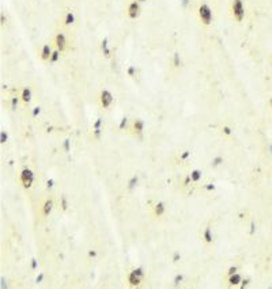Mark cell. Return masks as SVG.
<instances>
[{
	"instance_id": "f546056e",
	"label": "cell",
	"mask_w": 272,
	"mask_h": 289,
	"mask_svg": "<svg viewBox=\"0 0 272 289\" xmlns=\"http://www.w3.org/2000/svg\"><path fill=\"white\" fill-rule=\"evenodd\" d=\"M182 280H184V275H182V274H177L176 277H174V280H173V282H174V286H178L182 282Z\"/></svg>"
},
{
	"instance_id": "277c9868",
	"label": "cell",
	"mask_w": 272,
	"mask_h": 289,
	"mask_svg": "<svg viewBox=\"0 0 272 289\" xmlns=\"http://www.w3.org/2000/svg\"><path fill=\"white\" fill-rule=\"evenodd\" d=\"M34 179H35V175L34 172L31 171L30 168H23L21 171V174H19V181H21L22 186H23L24 189H30L33 186V183H34Z\"/></svg>"
},
{
	"instance_id": "ffe728a7",
	"label": "cell",
	"mask_w": 272,
	"mask_h": 289,
	"mask_svg": "<svg viewBox=\"0 0 272 289\" xmlns=\"http://www.w3.org/2000/svg\"><path fill=\"white\" fill-rule=\"evenodd\" d=\"M138 183H139V177H138V175H133V177L131 178L129 181H128L127 189H128V190H133V189L138 186Z\"/></svg>"
},
{
	"instance_id": "6da1fadb",
	"label": "cell",
	"mask_w": 272,
	"mask_h": 289,
	"mask_svg": "<svg viewBox=\"0 0 272 289\" xmlns=\"http://www.w3.org/2000/svg\"><path fill=\"white\" fill-rule=\"evenodd\" d=\"M230 15L233 20L237 23H241L245 18V6L244 0H231L230 3Z\"/></svg>"
},
{
	"instance_id": "74e56055",
	"label": "cell",
	"mask_w": 272,
	"mask_h": 289,
	"mask_svg": "<svg viewBox=\"0 0 272 289\" xmlns=\"http://www.w3.org/2000/svg\"><path fill=\"white\" fill-rule=\"evenodd\" d=\"M190 182H192V179H190V175H186V178L184 179V183H182V185H184V187H188V186L190 185Z\"/></svg>"
},
{
	"instance_id": "5bb4252c",
	"label": "cell",
	"mask_w": 272,
	"mask_h": 289,
	"mask_svg": "<svg viewBox=\"0 0 272 289\" xmlns=\"http://www.w3.org/2000/svg\"><path fill=\"white\" fill-rule=\"evenodd\" d=\"M203 240L207 244H212L214 243V234H212V228L209 225H207L203 231Z\"/></svg>"
},
{
	"instance_id": "4316f807",
	"label": "cell",
	"mask_w": 272,
	"mask_h": 289,
	"mask_svg": "<svg viewBox=\"0 0 272 289\" xmlns=\"http://www.w3.org/2000/svg\"><path fill=\"white\" fill-rule=\"evenodd\" d=\"M189 158H190V151H182V152L180 153V160L181 162L188 160Z\"/></svg>"
},
{
	"instance_id": "2e32d148",
	"label": "cell",
	"mask_w": 272,
	"mask_h": 289,
	"mask_svg": "<svg viewBox=\"0 0 272 289\" xmlns=\"http://www.w3.org/2000/svg\"><path fill=\"white\" fill-rule=\"evenodd\" d=\"M241 281H242V275L239 273H234V274L228 275L227 278V282L230 286H238L241 285Z\"/></svg>"
},
{
	"instance_id": "f1b7e54d",
	"label": "cell",
	"mask_w": 272,
	"mask_h": 289,
	"mask_svg": "<svg viewBox=\"0 0 272 289\" xmlns=\"http://www.w3.org/2000/svg\"><path fill=\"white\" fill-rule=\"evenodd\" d=\"M63 149H64V152H70L71 149V141L70 139H65L64 143H63Z\"/></svg>"
},
{
	"instance_id": "8fae6325",
	"label": "cell",
	"mask_w": 272,
	"mask_h": 289,
	"mask_svg": "<svg viewBox=\"0 0 272 289\" xmlns=\"http://www.w3.org/2000/svg\"><path fill=\"white\" fill-rule=\"evenodd\" d=\"M76 20V17L75 14H73L72 10H67L64 14V17H63V23H64V26H72L73 23H75Z\"/></svg>"
},
{
	"instance_id": "30bf717a",
	"label": "cell",
	"mask_w": 272,
	"mask_h": 289,
	"mask_svg": "<svg viewBox=\"0 0 272 289\" xmlns=\"http://www.w3.org/2000/svg\"><path fill=\"white\" fill-rule=\"evenodd\" d=\"M165 212H166V205H165V202H162V201L157 202V204L152 206V213H154L155 217H162V216L165 215Z\"/></svg>"
},
{
	"instance_id": "4dcf8cb0",
	"label": "cell",
	"mask_w": 272,
	"mask_h": 289,
	"mask_svg": "<svg viewBox=\"0 0 272 289\" xmlns=\"http://www.w3.org/2000/svg\"><path fill=\"white\" fill-rule=\"evenodd\" d=\"M7 140H8L7 132H5V130H2V133H0V143H2V144H4V143H7Z\"/></svg>"
},
{
	"instance_id": "52a82bcc",
	"label": "cell",
	"mask_w": 272,
	"mask_h": 289,
	"mask_svg": "<svg viewBox=\"0 0 272 289\" xmlns=\"http://www.w3.org/2000/svg\"><path fill=\"white\" fill-rule=\"evenodd\" d=\"M140 12H141L140 3L136 2V0H132V2L128 4V7H127L128 18H129V19H138V18L140 17Z\"/></svg>"
},
{
	"instance_id": "7c38bea8",
	"label": "cell",
	"mask_w": 272,
	"mask_h": 289,
	"mask_svg": "<svg viewBox=\"0 0 272 289\" xmlns=\"http://www.w3.org/2000/svg\"><path fill=\"white\" fill-rule=\"evenodd\" d=\"M101 52H102V55L105 56V58H110L112 57V49L110 46H109V39L108 38H103L102 41H101Z\"/></svg>"
},
{
	"instance_id": "d6a6232c",
	"label": "cell",
	"mask_w": 272,
	"mask_h": 289,
	"mask_svg": "<svg viewBox=\"0 0 272 289\" xmlns=\"http://www.w3.org/2000/svg\"><path fill=\"white\" fill-rule=\"evenodd\" d=\"M30 265H31V270H37L38 269V261L35 258H31L30 261Z\"/></svg>"
},
{
	"instance_id": "44dd1931",
	"label": "cell",
	"mask_w": 272,
	"mask_h": 289,
	"mask_svg": "<svg viewBox=\"0 0 272 289\" xmlns=\"http://www.w3.org/2000/svg\"><path fill=\"white\" fill-rule=\"evenodd\" d=\"M131 125H129V120H128L127 117H122L121 121H120L118 124V130H127V129H129Z\"/></svg>"
},
{
	"instance_id": "484cf974",
	"label": "cell",
	"mask_w": 272,
	"mask_h": 289,
	"mask_svg": "<svg viewBox=\"0 0 272 289\" xmlns=\"http://www.w3.org/2000/svg\"><path fill=\"white\" fill-rule=\"evenodd\" d=\"M102 125H103V120L98 117L97 120L92 122V129H102Z\"/></svg>"
},
{
	"instance_id": "e575fe53",
	"label": "cell",
	"mask_w": 272,
	"mask_h": 289,
	"mask_svg": "<svg viewBox=\"0 0 272 289\" xmlns=\"http://www.w3.org/2000/svg\"><path fill=\"white\" fill-rule=\"evenodd\" d=\"M40 113H41V107L35 106L34 109H33V112H31V115H33V117H37V115H40Z\"/></svg>"
},
{
	"instance_id": "bcb514c9",
	"label": "cell",
	"mask_w": 272,
	"mask_h": 289,
	"mask_svg": "<svg viewBox=\"0 0 272 289\" xmlns=\"http://www.w3.org/2000/svg\"><path fill=\"white\" fill-rule=\"evenodd\" d=\"M269 103H271V106H272V98H271V99H269Z\"/></svg>"
},
{
	"instance_id": "836d02e7",
	"label": "cell",
	"mask_w": 272,
	"mask_h": 289,
	"mask_svg": "<svg viewBox=\"0 0 272 289\" xmlns=\"http://www.w3.org/2000/svg\"><path fill=\"white\" fill-rule=\"evenodd\" d=\"M53 187H54V181L50 178V179L46 181V189H48V190H52Z\"/></svg>"
},
{
	"instance_id": "60d3db41",
	"label": "cell",
	"mask_w": 272,
	"mask_h": 289,
	"mask_svg": "<svg viewBox=\"0 0 272 289\" xmlns=\"http://www.w3.org/2000/svg\"><path fill=\"white\" fill-rule=\"evenodd\" d=\"M248 285H249V278H245V280L242 278L241 285H239V286H241V288H245V286H248Z\"/></svg>"
},
{
	"instance_id": "9c48e42d",
	"label": "cell",
	"mask_w": 272,
	"mask_h": 289,
	"mask_svg": "<svg viewBox=\"0 0 272 289\" xmlns=\"http://www.w3.org/2000/svg\"><path fill=\"white\" fill-rule=\"evenodd\" d=\"M52 52H53V49H52V46L49 44L42 45V48H41V50H40L41 60H42V61H48V63H49V58H50V56H52Z\"/></svg>"
},
{
	"instance_id": "7a4b0ae2",
	"label": "cell",
	"mask_w": 272,
	"mask_h": 289,
	"mask_svg": "<svg viewBox=\"0 0 272 289\" xmlns=\"http://www.w3.org/2000/svg\"><path fill=\"white\" fill-rule=\"evenodd\" d=\"M197 17L200 19L201 25L203 26H209L214 20V12H212V8L208 6L207 3H203L199 6L197 8Z\"/></svg>"
},
{
	"instance_id": "1f68e13d",
	"label": "cell",
	"mask_w": 272,
	"mask_h": 289,
	"mask_svg": "<svg viewBox=\"0 0 272 289\" xmlns=\"http://www.w3.org/2000/svg\"><path fill=\"white\" fill-rule=\"evenodd\" d=\"M203 189L207 190V191H214L215 189H216V186H215L214 183H206V185L203 186Z\"/></svg>"
},
{
	"instance_id": "9a60e30c",
	"label": "cell",
	"mask_w": 272,
	"mask_h": 289,
	"mask_svg": "<svg viewBox=\"0 0 272 289\" xmlns=\"http://www.w3.org/2000/svg\"><path fill=\"white\" fill-rule=\"evenodd\" d=\"M53 206H54L53 199H50V198L45 199L44 204H42V215L44 216H49L52 213V210H53Z\"/></svg>"
},
{
	"instance_id": "cb8c5ba5",
	"label": "cell",
	"mask_w": 272,
	"mask_h": 289,
	"mask_svg": "<svg viewBox=\"0 0 272 289\" xmlns=\"http://www.w3.org/2000/svg\"><path fill=\"white\" fill-rule=\"evenodd\" d=\"M60 50H57V49H54L53 52H52V56H50V58H49V63L50 64H56L57 61L60 60Z\"/></svg>"
},
{
	"instance_id": "7bdbcfd3",
	"label": "cell",
	"mask_w": 272,
	"mask_h": 289,
	"mask_svg": "<svg viewBox=\"0 0 272 289\" xmlns=\"http://www.w3.org/2000/svg\"><path fill=\"white\" fill-rule=\"evenodd\" d=\"M188 2H189V0H182V6L186 7V6H188Z\"/></svg>"
},
{
	"instance_id": "b9f144b4",
	"label": "cell",
	"mask_w": 272,
	"mask_h": 289,
	"mask_svg": "<svg viewBox=\"0 0 272 289\" xmlns=\"http://www.w3.org/2000/svg\"><path fill=\"white\" fill-rule=\"evenodd\" d=\"M97 255H98L97 250H90V251H89V256H90V258H95Z\"/></svg>"
},
{
	"instance_id": "5b68a950",
	"label": "cell",
	"mask_w": 272,
	"mask_h": 289,
	"mask_svg": "<svg viewBox=\"0 0 272 289\" xmlns=\"http://www.w3.org/2000/svg\"><path fill=\"white\" fill-rule=\"evenodd\" d=\"M129 132L133 137L141 139V137H143V133H144V121L141 120V118H135V120L132 121V124H131Z\"/></svg>"
},
{
	"instance_id": "ab89813d",
	"label": "cell",
	"mask_w": 272,
	"mask_h": 289,
	"mask_svg": "<svg viewBox=\"0 0 272 289\" xmlns=\"http://www.w3.org/2000/svg\"><path fill=\"white\" fill-rule=\"evenodd\" d=\"M254 232H256V223H254V221H252V223H250L249 234H250V235H254Z\"/></svg>"
},
{
	"instance_id": "d590c367",
	"label": "cell",
	"mask_w": 272,
	"mask_h": 289,
	"mask_svg": "<svg viewBox=\"0 0 272 289\" xmlns=\"http://www.w3.org/2000/svg\"><path fill=\"white\" fill-rule=\"evenodd\" d=\"M180 259H181V254H180V251H174V253H173V262H178Z\"/></svg>"
},
{
	"instance_id": "83f0119b",
	"label": "cell",
	"mask_w": 272,
	"mask_h": 289,
	"mask_svg": "<svg viewBox=\"0 0 272 289\" xmlns=\"http://www.w3.org/2000/svg\"><path fill=\"white\" fill-rule=\"evenodd\" d=\"M222 133L225 134V136H231V134H233V129H231L230 126L225 125V126H222Z\"/></svg>"
},
{
	"instance_id": "8992f818",
	"label": "cell",
	"mask_w": 272,
	"mask_h": 289,
	"mask_svg": "<svg viewBox=\"0 0 272 289\" xmlns=\"http://www.w3.org/2000/svg\"><path fill=\"white\" fill-rule=\"evenodd\" d=\"M98 101H99V106L102 107V109H109V107L113 105V101H114L113 94H112L109 90H102L99 93Z\"/></svg>"
},
{
	"instance_id": "ee69618b",
	"label": "cell",
	"mask_w": 272,
	"mask_h": 289,
	"mask_svg": "<svg viewBox=\"0 0 272 289\" xmlns=\"http://www.w3.org/2000/svg\"><path fill=\"white\" fill-rule=\"evenodd\" d=\"M4 14H2V25H4Z\"/></svg>"
},
{
	"instance_id": "f6af8a7d",
	"label": "cell",
	"mask_w": 272,
	"mask_h": 289,
	"mask_svg": "<svg viewBox=\"0 0 272 289\" xmlns=\"http://www.w3.org/2000/svg\"><path fill=\"white\" fill-rule=\"evenodd\" d=\"M136 2H139V3H144L146 0H136Z\"/></svg>"
},
{
	"instance_id": "8d00e7d4",
	"label": "cell",
	"mask_w": 272,
	"mask_h": 289,
	"mask_svg": "<svg viewBox=\"0 0 272 289\" xmlns=\"http://www.w3.org/2000/svg\"><path fill=\"white\" fill-rule=\"evenodd\" d=\"M237 266H230L228 267V270H227V277L228 275H231V274H234V273H237Z\"/></svg>"
},
{
	"instance_id": "603a6c76",
	"label": "cell",
	"mask_w": 272,
	"mask_h": 289,
	"mask_svg": "<svg viewBox=\"0 0 272 289\" xmlns=\"http://www.w3.org/2000/svg\"><path fill=\"white\" fill-rule=\"evenodd\" d=\"M138 74H139V71H138V68H136L135 65H128L127 67V75L129 77H136V76H138Z\"/></svg>"
},
{
	"instance_id": "3957f363",
	"label": "cell",
	"mask_w": 272,
	"mask_h": 289,
	"mask_svg": "<svg viewBox=\"0 0 272 289\" xmlns=\"http://www.w3.org/2000/svg\"><path fill=\"white\" fill-rule=\"evenodd\" d=\"M143 278H144V272H143L141 267H136V269L131 270L127 275L128 284H129V286H133V288H136V286L140 285L141 281H143Z\"/></svg>"
},
{
	"instance_id": "d6986e66",
	"label": "cell",
	"mask_w": 272,
	"mask_h": 289,
	"mask_svg": "<svg viewBox=\"0 0 272 289\" xmlns=\"http://www.w3.org/2000/svg\"><path fill=\"white\" fill-rule=\"evenodd\" d=\"M190 179H192L193 183H197L201 179V177H203V174H201L200 170H193V171H190Z\"/></svg>"
},
{
	"instance_id": "7402d4cb",
	"label": "cell",
	"mask_w": 272,
	"mask_h": 289,
	"mask_svg": "<svg viewBox=\"0 0 272 289\" xmlns=\"http://www.w3.org/2000/svg\"><path fill=\"white\" fill-rule=\"evenodd\" d=\"M19 101H21V96H18V95L11 96V98H10V109L11 110H16V109H18Z\"/></svg>"
},
{
	"instance_id": "d4e9b609",
	"label": "cell",
	"mask_w": 272,
	"mask_h": 289,
	"mask_svg": "<svg viewBox=\"0 0 272 289\" xmlns=\"http://www.w3.org/2000/svg\"><path fill=\"white\" fill-rule=\"evenodd\" d=\"M222 163H223V156L218 155V156H215V158H212V160H211V167H219Z\"/></svg>"
},
{
	"instance_id": "ba28073f",
	"label": "cell",
	"mask_w": 272,
	"mask_h": 289,
	"mask_svg": "<svg viewBox=\"0 0 272 289\" xmlns=\"http://www.w3.org/2000/svg\"><path fill=\"white\" fill-rule=\"evenodd\" d=\"M53 44H54V48H56L57 50L64 52V50L67 49V37H65V34L64 33H57L56 36H54Z\"/></svg>"
},
{
	"instance_id": "f35d334b",
	"label": "cell",
	"mask_w": 272,
	"mask_h": 289,
	"mask_svg": "<svg viewBox=\"0 0 272 289\" xmlns=\"http://www.w3.org/2000/svg\"><path fill=\"white\" fill-rule=\"evenodd\" d=\"M44 278H45V274H44V273H40V274L37 275V278H35V282H37V284H41V282L44 281Z\"/></svg>"
},
{
	"instance_id": "ac0fdd59",
	"label": "cell",
	"mask_w": 272,
	"mask_h": 289,
	"mask_svg": "<svg viewBox=\"0 0 272 289\" xmlns=\"http://www.w3.org/2000/svg\"><path fill=\"white\" fill-rule=\"evenodd\" d=\"M60 206H61L63 212H67V210H68L70 202H68V197L65 196V194H61V196H60Z\"/></svg>"
},
{
	"instance_id": "4fadbf2b",
	"label": "cell",
	"mask_w": 272,
	"mask_h": 289,
	"mask_svg": "<svg viewBox=\"0 0 272 289\" xmlns=\"http://www.w3.org/2000/svg\"><path fill=\"white\" fill-rule=\"evenodd\" d=\"M21 101L23 102V103H30V101H31V98H33V93H31V88L30 87H23L22 88V91H21Z\"/></svg>"
},
{
	"instance_id": "e0dca14e",
	"label": "cell",
	"mask_w": 272,
	"mask_h": 289,
	"mask_svg": "<svg viewBox=\"0 0 272 289\" xmlns=\"http://www.w3.org/2000/svg\"><path fill=\"white\" fill-rule=\"evenodd\" d=\"M171 64H173V68H180L182 67V58L181 55L178 52H174L173 53V57H171Z\"/></svg>"
}]
</instances>
